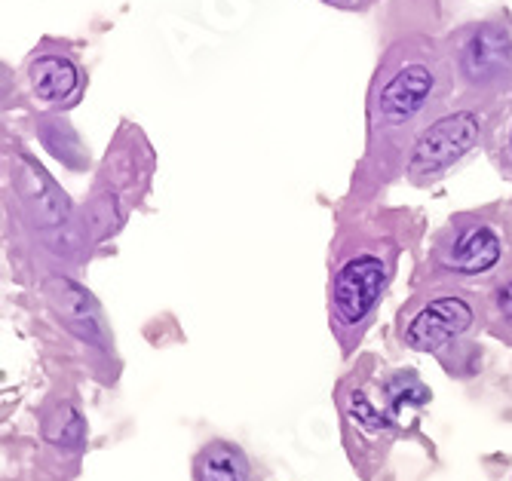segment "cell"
Instances as JSON below:
<instances>
[{"mask_svg":"<svg viewBox=\"0 0 512 481\" xmlns=\"http://www.w3.org/2000/svg\"><path fill=\"white\" fill-rule=\"evenodd\" d=\"M454 89L445 46L408 37L384 53L368 92V151L371 178L390 181L408 163L411 144L436 117Z\"/></svg>","mask_w":512,"mask_h":481,"instance_id":"1","label":"cell"},{"mask_svg":"<svg viewBox=\"0 0 512 481\" xmlns=\"http://www.w3.org/2000/svg\"><path fill=\"white\" fill-rule=\"evenodd\" d=\"M430 399H433L430 387L421 380V374L411 371V368L390 371L381 380V402L396 423L405 411H417V408L430 405Z\"/></svg>","mask_w":512,"mask_h":481,"instance_id":"11","label":"cell"},{"mask_svg":"<svg viewBox=\"0 0 512 481\" xmlns=\"http://www.w3.org/2000/svg\"><path fill=\"white\" fill-rule=\"evenodd\" d=\"M485 322V298L467 285H421L399 310V344L445 362L448 353L467 347L470 334Z\"/></svg>","mask_w":512,"mask_h":481,"instance_id":"4","label":"cell"},{"mask_svg":"<svg viewBox=\"0 0 512 481\" xmlns=\"http://www.w3.org/2000/svg\"><path fill=\"white\" fill-rule=\"evenodd\" d=\"M485 126L488 117L479 105L445 111L411 144L405 178L414 187H430L442 181L451 169H457L479 148V141L485 138Z\"/></svg>","mask_w":512,"mask_h":481,"instance_id":"6","label":"cell"},{"mask_svg":"<svg viewBox=\"0 0 512 481\" xmlns=\"http://www.w3.org/2000/svg\"><path fill=\"white\" fill-rule=\"evenodd\" d=\"M25 74H28V86L34 92V99L53 108H65L77 102V95L83 89V74H80L77 59L59 50V46H43V50H37L28 59Z\"/></svg>","mask_w":512,"mask_h":481,"instance_id":"7","label":"cell"},{"mask_svg":"<svg viewBox=\"0 0 512 481\" xmlns=\"http://www.w3.org/2000/svg\"><path fill=\"white\" fill-rule=\"evenodd\" d=\"M338 408L347 426V436L356 432V439L362 445H375V448H387V442L393 439L396 432V420L390 417V411L384 408V402H375L368 396V390L362 383L350 380L338 390Z\"/></svg>","mask_w":512,"mask_h":481,"instance_id":"8","label":"cell"},{"mask_svg":"<svg viewBox=\"0 0 512 481\" xmlns=\"http://www.w3.org/2000/svg\"><path fill=\"white\" fill-rule=\"evenodd\" d=\"M485 325L497 334V338L512 341V270L488 288Z\"/></svg>","mask_w":512,"mask_h":481,"instance_id":"12","label":"cell"},{"mask_svg":"<svg viewBox=\"0 0 512 481\" xmlns=\"http://www.w3.org/2000/svg\"><path fill=\"white\" fill-rule=\"evenodd\" d=\"M197 481H252L249 457L234 442H209L194 460Z\"/></svg>","mask_w":512,"mask_h":481,"instance_id":"10","label":"cell"},{"mask_svg":"<svg viewBox=\"0 0 512 481\" xmlns=\"http://www.w3.org/2000/svg\"><path fill=\"white\" fill-rule=\"evenodd\" d=\"M325 4L341 7V10H365L368 4H375V0H325Z\"/></svg>","mask_w":512,"mask_h":481,"instance_id":"14","label":"cell"},{"mask_svg":"<svg viewBox=\"0 0 512 481\" xmlns=\"http://www.w3.org/2000/svg\"><path fill=\"white\" fill-rule=\"evenodd\" d=\"M445 56L454 83L476 102H497L512 95V19L491 16L448 34Z\"/></svg>","mask_w":512,"mask_h":481,"instance_id":"5","label":"cell"},{"mask_svg":"<svg viewBox=\"0 0 512 481\" xmlns=\"http://www.w3.org/2000/svg\"><path fill=\"white\" fill-rule=\"evenodd\" d=\"M50 295H53V304L56 310L68 319V325L80 334L86 344H102L105 341V322H102V313L96 307V301L89 298V292L68 279L65 273H53L50 276Z\"/></svg>","mask_w":512,"mask_h":481,"instance_id":"9","label":"cell"},{"mask_svg":"<svg viewBox=\"0 0 512 481\" xmlns=\"http://www.w3.org/2000/svg\"><path fill=\"white\" fill-rule=\"evenodd\" d=\"M399 243L381 227H347L338 233L329 258V328L350 356L396 279Z\"/></svg>","mask_w":512,"mask_h":481,"instance_id":"2","label":"cell"},{"mask_svg":"<svg viewBox=\"0 0 512 481\" xmlns=\"http://www.w3.org/2000/svg\"><path fill=\"white\" fill-rule=\"evenodd\" d=\"M512 270V221L500 209L460 212L430 239L421 285H494Z\"/></svg>","mask_w":512,"mask_h":481,"instance_id":"3","label":"cell"},{"mask_svg":"<svg viewBox=\"0 0 512 481\" xmlns=\"http://www.w3.org/2000/svg\"><path fill=\"white\" fill-rule=\"evenodd\" d=\"M494 160H497L500 172L512 178V117H509V120H506V123L500 126V132H497V148H494Z\"/></svg>","mask_w":512,"mask_h":481,"instance_id":"13","label":"cell"}]
</instances>
